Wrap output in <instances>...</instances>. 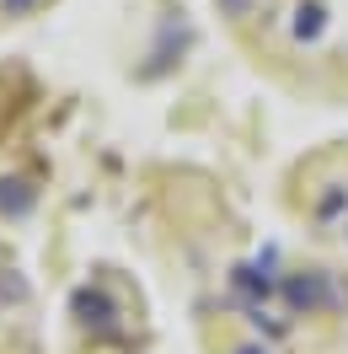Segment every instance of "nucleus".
<instances>
[{
  "label": "nucleus",
  "instance_id": "obj_1",
  "mask_svg": "<svg viewBox=\"0 0 348 354\" xmlns=\"http://www.w3.org/2000/svg\"><path fill=\"white\" fill-rule=\"evenodd\" d=\"M279 290H284V301H289V311H327V306H338V290H332V279H327L322 268L289 274Z\"/></svg>",
  "mask_w": 348,
  "mask_h": 354
},
{
  "label": "nucleus",
  "instance_id": "obj_2",
  "mask_svg": "<svg viewBox=\"0 0 348 354\" xmlns=\"http://www.w3.org/2000/svg\"><path fill=\"white\" fill-rule=\"evenodd\" d=\"M273 263H279V247H268V252H262V258H252V263H236L231 285H236L241 295H252V301H268V295L279 290V279H273Z\"/></svg>",
  "mask_w": 348,
  "mask_h": 354
},
{
  "label": "nucleus",
  "instance_id": "obj_3",
  "mask_svg": "<svg viewBox=\"0 0 348 354\" xmlns=\"http://www.w3.org/2000/svg\"><path fill=\"white\" fill-rule=\"evenodd\" d=\"M70 311H75V322L91 328V333H113V317H118V306H113L97 285H81V290H75V295H70Z\"/></svg>",
  "mask_w": 348,
  "mask_h": 354
},
{
  "label": "nucleus",
  "instance_id": "obj_4",
  "mask_svg": "<svg viewBox=\"0 0 348 354\" xmlns=\"http://www.w3.org/2000/svg\"><path fill=\"white\" fill-rule=\"evenodd\" d=\"M38 204V188L22 183V177H11V183H0V215H11V221H22L27 209Z\"/></svg>",
  "mask_w": 348,
  "mask_h": 354
},
{
  "label": "nucleus",
  "instance_id": "obj_5",
  "mask_svg": "<svg viewBox=\"0 0 348 354\" xmlns=\"http://www.w3.org/2000/svg\"><path fill=\"white\" fill-rule=\"evenodd\" d=\"M322 27H327V11L316 6V0H305L300 11H295V38L311 44V38H322Z\"/></svg>",
  "mask_w": 348,
  "mask_h": 354
},
{
  "label": "nucleus",
  "instance_id": "obj_6",
  "mask_svg": "<svg viewBox=\"0 0 348 354\" xmlns=\"http://www.w3.org/2000/svg\"><path fill=\"white\" fill-rule=\"evenodd\" d=\"M246 6H252V0H220V11H231V17H241Z\"/></svg>",
  "mask_w": 348,
  "mask_h": 354
},
{
  "label": "nucleus",
  "instance_id": "obj_7",
  "mask_svg": "<svg viewBox=\"0 0 348 354\" xmlns=\"http://www.w3.org/2000/svg\"><path fill=\"white\" fill-rule=\"evenodd\" d=\"M0 6H6V11H32L38 0H0Z\"/></svg>",
  "mask_w": 348,
  "mask_h": 354
},
{
  "label": "nucleus",
  "instance_id": "obj_8",
  "mask_svg": "<svg viewBox=\"0 0 348 354\" xmlns=\"http://www.w3.org/2000/svg\"><path fill=\"white\" fill-rule=\"evenodd\" d=\"M236 354H268V349H258V344H246V349H236Z\"/></svg>",
  "mask_w": 348,
  "mask_h": 354
}]
</instances>
